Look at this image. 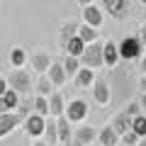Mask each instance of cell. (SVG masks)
Segmentation results:
<instances>
[{
  "label": "cell",
  "instance_id": "cell-34",
  "mask_svg": "<svg viewBox=\"0 0 146 146\" xmlns=\"http://www.w3.org/2000/svg\"><path fill=\"white\" fill-rule=\"evenodd\" d=\"M139 88H141V93H144V95H146V76H144V78H141V80H139Z\"/></svg>",
  "mask_w": 146,
  "mask_h": 146
},
{
  "label": "cell",
  "instance_id": "cell-31",
  "mask_svg": "<svg viewBox=\"0 0 146 146\" xmlns=\"http://www.w3.org/2000/svg\"><path fill=\"white\" fill-rule=\"evenodd\" d=\"M136 42L141 44V49H146V25L139 29V36H136Z\"/></svg>",
  "mask_w": 146,
  "mask_h": 146
},
{
  "label": "cell",
  "instance_id": "cell-3",
  "mask_svg": "<svg viewBox=\"0 0 146 146\" xmlns=\"http://www.w3.org/2000/svg\"><path fill=\"white\" fill-rule=\"evenodd\" d=\"M61 117L66 122H83L85 117H88V102H83V100H71V102L66 105V110H63Z\"/></svg>",
  "mask_w": 146,
  "mask_h": 146
},
{
  "label": "cell",
  "instance_id": "cell-36",
  "mask_svg": "<svg viewBox=\"0 0 146 146\" xmlns=\"http://www.w3.org/2000/svg\"><path fill=\"white\" fill-rule=\"evenodd\" d=\"M78 3H80L83 7H85V5H93V0H78Z\"/></svg>",
  "mask_w": 146,
  "mask_h": 146
},
{
  "label": "cell",
  "instance_id": "cell-9",
  "mask_svg": "<svg viewBox=\"0 0 146 146\" xmlns=\"http://www.w3.org/2000/svg\"><path fill=\"white\" fill-rule=\"evenodd\" d=\"M83 25L93 27V29L102 25V12H100V7H95V5H85L83 7Z\"/></svg>",
  "mask_w": 146,
  "mask_h": 146
},
{
  "label": "cell",
  "instance_id": "cell-37",
  "mask_svg": "<svg viewBox=\"0 0 146 146\" xmlns=\"http://www.w3.org/2000/svg\"><path fill=\"white\" fill-rule=\"evenodd\" d=\"M136 146H146V136H144V139H139V144H136Z\"/></svg>",
  "mask_w": 146,
  "mask_h": 146
},
{
  "label": "cell",
  "instance_id": "cell-30",
  "mask_svg": "<svg viewBox=\"0 0 146 146\" xmlns=\"http://www.w3.org/2000/svg\"><path fill=\"white\" fill-rule=\"evenodd\" d=\"M122 141H124V146H136V144H139V136L129 129L127 134H122Z\"/></svg>",
  "mask_w": 146,
  "mask_h": 146
},
{
  "label": "cell",
  "instance_id": "cell-27",
  "mask_svg": "<svg viewBox=\"0 0 146 146\" xmlns=\"http://www.w3.org/2000/svg\"><path fill=\"white\" fill-rule=\"evenodd\" d=\"M3 102H5V107H7V110H12V107H17V102H20V95H17L15 90L7 88V90H5V95H3Z\"/></svg>",
  "mask_w": 146,
  "mask_h": 146
},
{
  "label": "cell",
  "instance_id": "cell-20",
  "mask_svg": "<svg viewBox=\"0 0 146 146\" xmlns=\"http://www.w3.org/2000/svg\"><path fill=\"white\" fill-rule=\"evenodd\" d=\"M44 146H56L58 144V134H56V122H46V127H44Z\"/></svg>",
  "mask_w": 146,
  "mask_h": 146
},
{
  "label": "cell",
  "instance_id": "cell-19",
  "mask_svg": "<svg viewBox=\"0 0 146 146\" xmlns=\"http://www.w3.org/2000/svg\"><path fill=\"white\" fill-rule=\"evenodd\" d=\"M51 63H54V61L46 56V54H34V56H32V68L39 71V73H46Z\"/></svg>",
  "mask_w": 146,
  "mask_h": 146
},
{
  "label": "cell",
  "instance_id": "cell-38",
  "mask_svg": "<svg viewBox=\"0 0 146 146\" xmlns=\"http://www.w3.org/2000/svg\"><path fill=\"white\" fill-rule=\"evenodd\" d=\"M141 68H144V71H146V56L141 58Z\"/></svg>",
  "mask_w": 146,
  "mask_h": 146
},
{
  "label": "cell",
  "instance_id": "cell-25",
  "mask_svg": "<svg viewBox=\"0 0 146 146\" xmlns=\"http://www.w3.org/2000/svg\"><path fill=\"white\" fill-rule=\"evenodd\" d=\"M131 131H134L139 139H144V136H146V117L144 115H139V117L131 119Z\"/></svg>",
  "mask_w": 146,
  "mask_h": 146
},
{
  "label": "cell",
  "instance_id": "cell-42",
  "mask_svg": "<svg viewBox=\"0 0 146 146\" xmlns=\"http://www.w3.org/2000/svg\"><path fill=\"white\" fill-rule=\"evenodd\" d=\"M90 146H93V144H90Z\"/></svg>",
  "mask_w": 146,
  "mask_h": 146
},
{
  "label": "cell",
  "instance_id": "cell-26",
  "mask_svg": "<svg viewBox=\"0 0 146 146\" xmlns=\"http://www.w3.org/2000/svg\"><path fill=\"white\" fill-rule=\"evenodd\" d=\"M25 61H27V54L22 51V49H12V51H10V63L15 68H22V66H25Z\"/></svg>",
  "mask_w": 146,
  "mask_h": 146
},
{
  "label": "cell",
  "instance_id": "cell-23",
  "mask_svg": "<svg viewBox=\"0 0 146 146\" xmlns=\"http://www.w3.org/2000/svg\"><path fill=\"white\" fill-rule=\"evenodd\" d=\"M51 93H54V85H51V80H49L46 76H42V78L36 80V98H49Z\"/></svg>",
  "mask_w": 146,
  "mask_h": 146
},
{
  "label": "cell",
  "instance_id": "cell-41",
  "mask_svg": "<svg viewBox=\"0 0 146 146\" xmlns=\"http://www.w3.org/2000/svg\"><path fill=\"white\" fill-rule=\"evenodd\" d=\"M141 3H146V0H141Z\"/></svg>",
  "mask_w": 146,
  "mask_h": 146
},
{
  "label": "cell",
  "instance_id": "cell-22",
  "mask_svg": "<svg viewBox=\"0 0 146 146\" xmlns=\"http://www.w3.org/2000/svg\"><path fill=\"white\" fill-rule=\"evenodd\" d=\"M76 29H78L76 22H66V25H61V32H58V42H61V46H66L68 39L76 36Z\"/></svg>",
  "mask_w": 146,
  "mask_h": 146
},
{
  "label": "cell",
  "instance_id": "cell-6",
  "mask_svg": "<svg viewBox=\"0 0 146 146\" xmlns=\"http://www.w3.org/2000/svg\"><path fill=\"white\" fill-rule=\"evenodd\" d=\"M44 127H46V122H44V117H39V115H29L25 119V131L29 136H42Z\"/></svg>",
  "mask_w": 146,
  "mask_h": 146
},
{
  "label": "cell",
  "instance_id": "cell-10",
  "mask_svg": "<svg viewBox=\"0 0 146 146\" xmlns=\"http://www.w3.org/2000/svg\"><path fill=\"white\" fill-rule=\"evenodd\" d=\"M110 129L115 131L117 136H122V134H127V131L131 129V119H129V117L124 115V112H119V115H117L115 119H112V124H110Z\"/></svg>",
  "mask_w": 146,
  "mask_h": 146
},
{
  "label": "cell",
  "instance_id": "cell-16",
  "mask_svg": "<svg viewBox=\"0 0 146 146\" xmlns=\"http://www.w3.org/2000/svg\"><path fill=\"white\" fill-rule=\"evenodd\" d=\"M63 49H66V51H68L66 56H73V58H80V54L85 51V44L80 42L78 36H71V39H68V42H66V46H63Z\"/></svg>",
  "mask_w": 146,
  "mask_h": 146
},
{
  "label": "cell",
  "instance_id": "cell-8",
  "mask_svg": "<svg viewBox=\"0 0 146 146\" xmlns=\"http://www.w3.org/2000/svg\"><path fill=\"white\" fill-rule=\"evenodd\" d=\"M93 139H98V131H95L93 127H80L71 141H73V146H90Z\"/></svg>",
  "mask_w": 146,
  "mask_h": 146
},
{
  "label": "cell",
  "instance_id": "cell-40",
  "mask_svg": "<svg viewBox=\"0 0 146 146\" xmlns=\"http://www.w3.org/2000/svg\"><path fill=\"white\" fill-rule=\"evenodd\" d=\"M34 146H44V144H34Z\"/></svg>",
  "mask_w": 146,
  "mask_h": 146
},
{
  "label": "cell",
  "instance_id": "cell-14",
  "mask_svg": "<svg viewBox=\"0 0 146 146\" xmlns=\"http://www.w3.org/2000/svg\"><path fill=\"white\" fill-rule=\"evenodd\" d=\"M76 36H78L83 44H93V42H98V29H93V27H88V25H78Z\"/></svg>",
  "mask_w": 146,
  "mask_h": 146
},
{
  "label": "cell",
  "instance_id": "cell-11",
  "mask_svg": "<svg viewBox=\"0 0 146 146\" xmlns=\"http://www.w3.org/2000/svg\"><path fill=\"white\" fill-rule=\"evenodd\" d=\"M17 124H20V117H17L15 112H5V115H0V136L10 134Z\"/></svg>",
  "mask_w": 146,
  "mask_h": 146
},
{
  "label": "cell",
  "instance_id": "cell-15",
  "mask_svg": "<svg viewBox=\"0 0 146 146\" xmlns=\"http://www.w3.org/2000/svg\"><path fill=\"white\" fill-rule=\"evenodd\" d=\"M93 83H95L93 68H80V71L76 73V85H78V88H90Z\"/></svg>",
  "mask_w": 146,
  "mask_h": 146
},
{
  "label": "cell",
  "instance_id": "cell-7",
  "mask_svg": "<svg viewBox=\"0 0 146 146\" xmlns=\"http://www.w3.org/2000/svg\"><path fill=\"white\" fill-rule=\"evenodd\" d=\"M93 98H95V102L98 105H107L110 102V98H112V93H110V85H107V80H95L93 83Z\"/></svg>",
  "mask_w": 146,
  "mask_h": 146
},
{
  "label": "cell",
  "instance_id": "cell-13",
  "mask_svg": "<svg viewBox=\"0 0 146 146\" xmlns=\"http://www.w3.org/2000/svg\"><path fill=\"white\" fill-rule=\"evenodd\" d=\"M117 61H119V51H117V44H115V42L102 44V63H107V66H115Z\"/></svg>",
  "mask_w": 146,
  "mask_h": 146
},
{
  "label": "cell",
  "instance_id": "cell-4",
  "mask_svg": "<svg viewBox=\"0 0 146 146\" xmlns=\"http://www.w3.org/2000/svg\"><path fill=\"white\" fill-rule=\"evenodd\" d=\"M117 51H119V58L131 61V58H136L141 54V44L136 42V36H127V39H122V42L117 44Z\"/></svg>",
  "mask_w": 146,
  "mask_h": 146
},
{
  "label": "cell",
  "instance_id": "cell-5",
  "mask_svg": "<svg viewBox=\"0 0 146 146\" xmlns=\"http://www.w3.org/2000/svg\"><path fill=\"white\" fill-rule=\"evenodd\" d=\"M102 3L115 20H124L129 15V0H102Z\"/></svg>",
  "mask_w": 146,
  "mask_h": 146
},
{
  "label": "cell",
  "instance_id": "cell-39",
  "mask_svg": "<svg viewBox=\"0 0 146 146\" xmlns=\"http://www.w3.org/2000/svg\"><path fill=\"white\" fill-rule=\"evenodd\" d=\"M61 146H73V144H61Z\"/></svg>",
  "mask_w": 146,
  "mask_h": 146
},
{
  "label": "cell",
  "instance_id": "cell-29",
  "mask_svg": "<svg viewBox=\"0 0 146 146\" xmlns=\"http://www.w3.org/2000/svg\"><path fill=\"white\" fill-rule=\"evenodd\" d=\"M124 115L129 117V119L139 117V115H141V107H139V102H129V105H127V110H124Z\"/></svg>",
  "mask_w": 146,
  "mask_h": 146
},
{
  "label": "cell",
  "instance_id": "cell-32",
  "mask_svg": "<svg viewBox=\"0 0 146 146\" xmlns=\"http://www.w3.org/2000/svg\"><path fill=\"white\" fill-rule=\"evenodd\" d=\"M139 107H141V115H144V117H146V95H144V98H141V100H139Z\"/></svg>",
  "mask_w": 146,
  "mask_h": 146
},
{
  "label": "cell",
  "instance_id": "cell-1",
  "mask_svg": "<svg viewBox=\"0 0 146 146\" xmlns=\"http://www.w3.org/2000/svg\"><path fill=\"white\" fill-rule=\"evenodd\" d=\"M5 83H7V88H10V90H15L17 95H22V93H29V90H32V76H29V71L15 68Z\"/></svg>",
  "mask_w": 146,
  "mask_h": 146
},
{
  "label": "cell",
  "instance_id": "cell-17",
  "mask_svg": "<svg viewBox=\"0 0 146 146\" xmlns=\"http://www.w3.org/2000/svg\"><path fill=\"white\" fill-rule=\"evenodd\" d=\"M49 80H51V85H63L66 83V73H63V66L61 63H51L49 66Z\"/></svg>",
  "mask_w": 146,
  "mask_h": 146
},
{
  "label": "cell",
  "instance_id": "cell-24",
  "mask_svg": "<svg viewBox=\"0 0 146 146\" xmlns=\"http://www.w3.org/2000/svg\"><path fill=\"white\" fill-rule=\"evenodd\" d=\"M61 66H63V73H66V78H71V76H76V73L80 71V61H78V58H73V56H66Z\"/></svg>",
  "mask_w": 146,
  "mask_h": 146
},
{
  "label": "cell",
  "instance_id": "cell-35",
  "mask_svg": "<svg viewBox=\"0 0 146 146\" xmlns=\"http://www.w3.org/2000/svg\"><path fill=\"white\" fill-rule=\"evenodd\" d=\"M5 112H10V110L5 107V102H3V98H0V115H5Z\"/></svg>",
  "mask_w": 146,
  "mask_h": 146
},
{
  "label": "cell",
  "instance_id": "cell-2",
  "mask_svg": "<svg viewBox=\"0 0 146 146\" xmlns=\"http://www.w3.org/2000/svg\"><path fill=\"white\" fill-rule=\"evenodd\" d=\"M78 61L83 63L85 68H98V66H102V44H98V42L85 44V51L80 54Z\"/></svg>",
  "mask_w": 146,
  "mask_h": 146
},
{
  "label": "cell",
  "instance_id": "cell-33",
  "mask_svg": "<svg viewBox=\"0 0 146 146\" xmlns=\"http://www.w3.org/2000/svg\"><path fill=\"white\" fill-rule=\"evenodd\" d=\"M5 90H7V83H5V78H0V98L5 95Z\"/></svg>",
  "mask_w": 146,
  "mask_h": 146
},
{
  "label": "cell",
  "instance_id": "cell-21",
  "mask_svg": "<svg viewBox=\"0 0 146 146\" xmlns=\"http://www.w3.org/2000/svg\"><path fill=\"white\" fill-rule=\"evenodd\" d=\"M117 139H119V136L110 129V127H105L102 131H98V141H100V146H117Z\"/></svg>",
  "mask_w": 146,
  "mask_h": 146
},
{
  "label": "cell",
  "instance_id": "cell-12",
  "mask_svg": "<svg viewBox=\"0 0 146 146\" xmlns=\"http://www.w3.org/2000/svg\"><path fill=\"white\" fill-rule=\"evenodd\" d=\"M46 102H49V115H54V117H61L63 115L66 105H63V95L61 93H51L46 98Z\"/></svg>",
  "mask_w": 146,
  "mask_h": 146
},
{
  "label": "cell",
  "instance_id": "cell-18",
  "mask_svg": "<svg viewBox=\"0 0 146 146\" xmlns=\"http://www.w3.org/2000/svg\"><path fill=\"white\" fill-rule=\"evenodd\" d=\"M56 134H58V144H71L73 134H71V127H68V122L63 117H58V122H56Z\"/></svg>",
  "mask_w": 146,
  "mask_h": 146
},
{
  "label": "cell",
  "instance_id": "cell-28",
  "mask_svg": "<svg viewBox=\"0 0 146 146\" xmlns=\"http://www.w3.org/2000/svg\"><path fill=\"white\" fill-rule=\"evenodd\" d=\"M34 110L39 117H49V102L46 98H34Z\"/></svg>",
  "mask_w": 146,
  "mask_h": 146
}]
</instances>
